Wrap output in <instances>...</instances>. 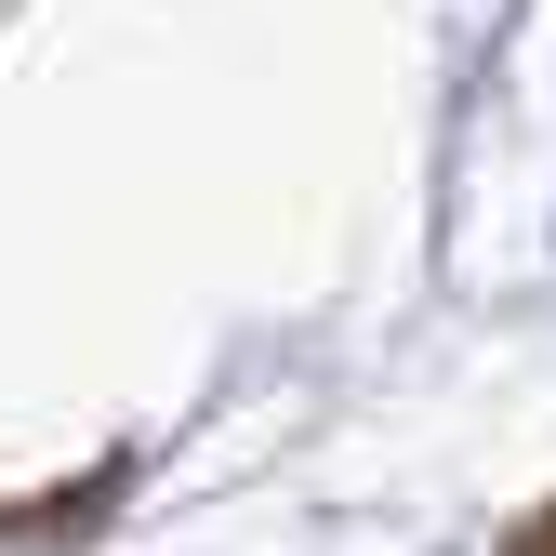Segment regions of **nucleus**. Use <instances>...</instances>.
<instances>
[{
  "label": "nucleus",
  "instance_id": "obj_1",
  "mask_svg": "<svg viewBox=\"0 0 556 556\" xmlns=\"http://www.w3.org/2000/svg\"><path fill=\"white\" fill-rule=\"evenodd\" d=\"M517 556H556V517H543V530H530V543H517Z\"/></svg>",
  "mask_w": 556,
  "mask_h": 556
}]
</instances>
